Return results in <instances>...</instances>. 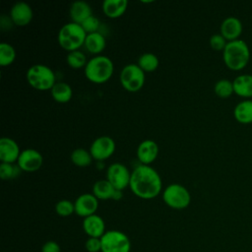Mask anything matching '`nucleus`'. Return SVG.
Wrapping results in <instances>:
<instances>
[{"label":"nucleus","mask_w":252,"mask_h":252,"mask_svg":"<svg viewBox=\"0 0 252 252\" xmlns=\"http://www.w3.org/2000/svg\"><path fill=\"white\" fill-rule=\"evenodd\" d=\"M129 188L137 197L150 200L156 198L161 192L162 181L154 167L139 164L131 172Z\"/></svg>","instance_id":"nucleus-1"},{"label":"nucleus","mask_w":252,"mask_h":252,"mask_svg":"<svg viewBox=\"0 0 252 252\" xmlns=\"http://www.w3.org/2000/svg\"><path fill=\"white\" fill-rule=\"evenodd\" d=\"M225 66L232 71L244 69L250 60V49L243 39L228 41L222 51Z\"/></svg>","instance_id":"nucleus-2"},{"label":"nucleus","mask_w":252,"mask_h":252,"mask_svg":"<svg viewBox=\"0 0 252 252\" xmlns=\"http://www.w3.org/2000/svg\"><path fill=\"white\" fill-rule=\"evenodd\" d=\"M114 64L105 55H94L85 66L86 78L94 84H103L113 75Z\"/></svg>","instance_id":"nucleus-3"},{"label":"nucleus","mask_w":252,"mask_h":252,"mask_svg":"<svg viewBox=\"0 0 252 252\" xmlns=\"http://www.w3.org/2000/svg\"><path fill=\"white\" fill-rule=\"evenodd\" d=\"M87 32L84 31L80 24L69 22L63 25L57 35L59 45L67 50L68 52L79 50V48L84 45Z\"/></svg>","instance_id":"nucleus-4"},{"label":"nucleus","mask_w":252,"mask_h":252,"mask_svg":"<svg viewBox=\"0 0 252 252\" xmlns=\"http://www.w3.org/2000/svg\"><path fill=\"white\" fill-rule=\"evenodd\" d=\"M27 80L30 86L37 91L51 90L56 83L54 71L45 64L32 65L27 71Z\"/></svg>","instance_id":"nucleus-5"},{"label":"nucleus","mask_w":252,"mask_h":252,"mask_svg":"<svg viewBox=\"0 0 252 252\" xmlns=\"http://www.w3.org/2000/svg\"><path fill=\"white\" fill-rule=\"evenodd\" d=\"M162 200L166 206L174 210L186 209L191 203V195L186 187L178 183H172L162 192Z\"/></svg>","instance_id":"nucleus-6"},{"label":"nucleus","mask_w":252,"mask_h":252,"mask_svg":"<svg viewBox=\"0 0 252 252\" xmlns=\"http://www.w3.org/2000/svg\"><path fill=\"white\" fill-rule=\"evenodd\" d=\"M100 240L101 252H130L131 250L129 237L117 229L106 230Z\"/></svg>","instance_id":"nucleus-7"},{"label":"nucleus","mask_w":252,"mask_h":252,"mask_svg":"<svg viewBox=\"0 0 252 252\" xmlns=\"http://www.w3.org/2000/svg\"><path fill=\"white\" fill-rule=\"evenodd\" d=\"M145 80V72L138 64H127L120 72L121 86L128 92H138L141 90L144 87Z\"/></svg>","instance_id":"nucleus-8"},{"label":"nucleus","mask_w":252,"mask_h":252,"mask_svg":"<svg viewBox=\"0 0 252 252\" xmlns=\"http://www.w3.org/2000/svg\"><path fill=\"white\" fill-rule=\"evenodd\" d=\"M130 178L131 172L126 165L121 162H113L106 169V179L117 190L123 191L128 187Z\"/></svg>","instance_id":"nucleus-9"},{"label":"nucleus","mask_w":252,"mask_h":252,"mask_svg":"<svg viewBox=\"0 0 252 252\" xmlns=\"http://www.w3.org/2000/svg\"><path fill=\"white\" fill-rule=\"evenodd\" d=\"M114 140L106 135L99 136L93 141L90 147V153L94 159L104 160L110 158L115 152Z\"/></svg>","instance_id":"nucleus-10"},{"label":"nucleus","mask_w":252,"mask_h":252,"mask_svg":"<svg viewBox=\"0 0 252 252\" xmlns=\"http://www.w3.org/2000/svg\"><path fill=\"white\" fill-rule=\"evenodd\" d=\"M42 155L37 150L29 148L21 152L17 164L22 169V171L32 172L39 169L42 165Z\"/></svg>","instance_id":"nucleus-11"},{"label":"nucleus","mask_w":252,"mask_h":252,"mask_svg":"<svg viewBox=\"0 0 252 252\" xmlns=\"http://www.w3.org/2000/svg\"><path fill=\"white\" fill-rule=\"evenodd\" d=\"M75 214L83 219L94 215L98 208V199L93 193L81 194L74 202Z\"/></svg>","instance_id":"nucleus-12"},{"label":"nucleus","mask_w":252,"mask_h":252,"mask_svg":"<svg viewBox=\"0 0 252 252\" xmlns=\"http://www.w3.org/2000/svg\"><path fill=\"white\" fill-rule=\"evenodd\" d=\"M33 17L32 7L24 1H19L13 4L10 10V19L13 24L19 27L29 25Z\"/></svg>","instance_id":"nucleus-13"},{"label":"nucleus","mask_w":252,"mask_h":252,"mask_svg":"<svg viewBox=\"0 0 252 252\" xmlns=\"http://www.w3.org/2000/svg\"><path fill=\"white\" fill-rule=\"evenodd\" d=\"M18 143L9 137L0 139V160L5 163H15L21 155Z\"/></svg>","instance_id":"nucleus-14"},{"label":"nucleus","mask_w":252,"mask_h":252,"mask_svg":"<svg viewBox=\"0 0 252 252\" xmlns=\"http://www.w3.org/2000/svg\"><path fill=\"white\" fill-rule=\"evenodd\" d=\"M158 144L154 140L147 139L139 144L136 154L141 164L150 165L158 158Z\"/></svg>","instance_id":"nucleus-15"},{"label":"nucleus","mask_w":252,"mask_h":252,"mask_svg":"<svg viewBox=\"0 0 252 252\" xmlns=\"http://www.w3.org/2000/svg\"><path fill=\"white\" fill-rule=\"evenodd\" d=\"M242 30L243 27L241 21L237 17L228 16L221 22L220 27V33L227 41H232L239 39V36L242 33Z\"/></svg>","instance_id":"nucleus-16"},{"label":"nucleus","mask_w":252,"mask_h":252,"mask_svg":"<svg viewBox=\"0 0 252 252\" xmlns=\"http://www.w3.org/2000/svg\"><path fill=\"white\" fill-rule=\"evenodd\" d=\"M83 230L89 237L100 238L105 233V223L103 219L94 214L89 216L83 220Z\"/></svg>","instance_id":"nucleus-17"},{"label":"nucleus","mask_w":252,"mask_h":252,"mask_svg":"<svg viewBox=\"0 0 252 252\" xmlns=\"http://www.w3.org/2000/svg\"><path fill=\"white\" fill-rule=\"evenodd\" d=\"M69 15L72 19V22L77 24H82L85 20L93 15L92 7L90 4L83 0L75 1L71 4L69 9Z\"/></svg>","instance_id":"nucleus-18"},{"label":"nucleus","mask_w":252,"mask_h":252,"mask_svg":"<svg viewBox=\"0 0 252 252\" xmlns=\"http://www.w3.org/2000/svg\"><path fill=\"white\" fill-rule=\"evenodd\" d=\"M234 94L245 99L252 97V75L241 74L232 81Z\"/></svg>","instance_id":"nucleus-19"},{"label":"nucleus","mask_w":252,"mask_h":252,"mask_svg":"<svg viewBox=\"0 0 252 252\" xmlns=\"http://www.w3.org/2000/svg\"><path fill=\"white\" fill-rule=\"evenodd\" d=\"M128 7L127 0H104L102 11L108 18L116 19L122 16Z\"/></svg>","instance_id":"nucleus-20"},{"label":"nucleus","mask_w":252,"mask_h":252,"mask_svg":"<svg viewBox=\"0 0 252 252\" xmlns=\"http://www.w3.org/2000/svg\"><path fill=\"white\" fill-rule=\"evenodd\" d=\"M106 40L100 32L88 33L85 39L84 46L92 54H99L105 48Z\"/></svg>","instance_id":"nucleus-21"},{"label":"nucleus","mask_w":252,"mask_h":252,"mask_svg":"<svg viewBox=\"0 0 252 252\" xmlns=\"http://www.w3.org/2000/svg\"><path fill=\"white\" fill-rule=\"evenodd\" d=\"M233 116L241 124L252 123V99H244L238 102L233 109Z\"/></svg>","instance_id":"nucleus-22"},{"label":"nucleus","mask_w":252,"mask_h":252,"mask_svg":"<svg viewBox=\"0 0 252 252\" xmlns=\"http://www.w3.org/2000/svg\"><path fill=\"white\" fill-rule=\"evenodd\" d=\"M52 98L59 103L68 102L73 95L72 88L65 82H56L50 90Z\"/></svg>","instance_id":"nucleus-23"},{"label":"nucleus","mask_w":252,"mask_h":252,"mask_svg":"<svg viewBox=\"0 0 252 252\" xmlns=\"http://www.w3.org/2000/svg\"><path fill=\"white\" fill-rule=\"evenodd\" d=\"M116 189L111 185L107 179H100L94 182L93 186V194L98 200L112 199L113 193Z\"/></svg>","instance_id":"nucleus-24"},{"label":"nucleus","mask_w":252,"mask_h":252,"mask_svg":"<svg viewBox=\"0 0 252 252\" xmlns=\"http://www.w3.org/2000/svg\"><path fill=\"white\" fill-rule=\"evenodd\" d=\"M71 161L79 167L89 166L93 161V157L90 151H87L84 148H77L71 153Z\"/></svg>","instance_id":"nucleus-25"},{"label":"nucleus","mask_w":252,"mask_h":252,"mask_svg":"<svg viewBox=\"0 0 252 252\" xmlns=\"http://www.w3.org/2000/svg\"><path fill=\"white\" fill-rule=\"evenodd\" d=\"M137 64L145 73L154 72L158 67L159 61L156 54L152 52H145L140 55Z\"/></svg>","instance_id":"nucleus-26"},{"label":"nucleus","mask_w":252,"mask_h":252,"mask_svg":"<svg viewBox=\"0 0 252 252\" xmlns=\"http://www.w3.org/2000/svg\"><path fill=\"white\" fill-rule=\"evenodd\" d=\"M17 53L15 47L8 42L0 43V65L2 67L11 65L16 59Z\"/></svg>","instance_id":"nucleus-27"},{"label":"nucleus","mask_w":252,"mask_h":252,"mask_svg":"<svg viewBox=\"0 0 252 252\" xmlns=\"http://www.w3.org/2000/svg\"><path fill=\"white\" fill-rule=\"evenodd\" d=\"M214 92L219 97H221V98L229 97L232 94H234L232 81L228 79H220L217 81V83L214 86Z\"/></svg>","instance_id":"nucleus-28"},{"label":"nucleus","mask_w":252,"mask_h":252,"mask_svg":"<svg viewBox=\"0 0 252 252\" xmlns=\"http://www.w3.org/2000/svg\"><path fill=\"white\" fill-rule=\"evenodd\" d=\"M66 61L67 64L74 69H80V68H85L87 65V57L84 52L81 50H74L71 52H68L66 56Z\"/></svg>","instance_id":"nucleus-29"},{"label":"nucleus","mask_w":252,"mask_h":252,"mask_svg":"<svg viewBox=\"0 0 252 252\" xmlns=\"http://www.w3.org/2000/svg\"><path fill=\"white\" fill-rule=\"evenodd\" d=\"M22 169L17 163H5L0 164V177L3 180H10L19 176Z\"/></svg>","instance_id":"nucleus-30"},{"label":"nucleus","mask_w":252,"mask_h":252,"mask_svg":"<svg viewBox=\"0 0 252 252\" xmlns=\"http://www.w3.org/2000/svg\"><path fill=\"white\" fill-rule=\"evenodd\" d=\"M55 212L60 217H63V218L69 217L75 213L74 203L67 199L60 200L55 204Z\"/></svg>","instance_id":"nucleus-31"},{"label":"nucleus","mask_w":252,"mask_h":252,"mask_svg":"<svg viewBox=\"0 0 252 252\" xmlns=\"http://www.w3.org/2000/svg\"><path fill=\"white\" fill-rule=\"evenodd\" d=\"M99 20L97 19V17L92 15L91 17H89L87 20H85L81 26L82 28L84 29V31L88 33H92V32H98V29H99Z\"/></svg>","instance_id":"nucleus-32"},{"label":"nucleus","mask_w":252,"mask_h":252,"mask_svg":"<svg viewBox=\"0 0 252 252\" xmlns=\"http://www.w3.org/2000/svg\"><path fill=\"white\" fill-rule=\"evenodd\" d=\"M227 42L228 41L220 33H215L209 39L210 46L217 51H223Z\"/></svg>","instance_id":"nucleus-33"},{"label":"nucleus","mask_w":252,"mask_h":252,"mask_svg":"<svg viewBox=\"0 0 252 252\" xmlns=\"http://www.w3.org/2000/svg\"><path fill=\"white\" fill-rule=\"evenodd\" d=\"M85 248L88 252H101V240L97 237H88L85 242Z\"/></svg>","instance_id":"nucleus-34"},{"label":"nucleus","mask_w":252,"mask_h":252,"mask_svg":"<svg viewBox=\"0 0 252 252\" xmlns=\"http://www.w3.org/2000/svg\"><path fill=\"white\" fill-rule=\"evenodd\" d=\"M41 252H61V248L56 241L48 240L41 246Z\"/></svg>","instance_id":"nucleus-35"},{"label":"nucleus","mask_w":252,"mask_h":252,"mask_svg":"<svg viewBox=\"0 0 252 252\" xmlns=\"http://www.w3.org/2000/svg\"><path fill=\"white\" fill-rule=\"evenodd\" d=\"M123 194H122V191L121 190H115L114 193H113V196H112V200H115V201H118L122 198Z\"/></svg>","instance_id":"nucleus-36"}]
</instances>
